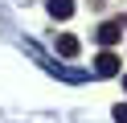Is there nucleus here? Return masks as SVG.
<instances>
[{"instance_id":"1","label":"nucleus","mask_w":127,"mask_h":123,"mask_svg":"<svg viewBox=\"0 0 127 123\" xmlns=\"http://www.w3.org/2000/svg\"><path fill=\"white\" fill-rule=\"evenodd\" d=\"M94 74H98V78H115L119 74V57L111 53V49H102V53L94 57Z\"/></svg>"},{"instance_id":"2","label":"nucleus","mask_w":127,"mask_h":123,"mask_svg":"<svg viewBox=\"0 0 127 123\" xmlns=\"http://www.w3.org/2000/svg\"><path fill=\"white\" fill-rule=\"evenodd\" d=\"M119 37H123V25H119V21H107V25H98V45H115V41Z\"/></svg>"},{"instance_id":"3","label":"nucleus","mask_w":127,"mask_h":123,"mask_svg":"<svg viewBox=\"0 0 127 123\" xmlns=\"http://www.w3.org/2000/svg\"><path fill=\"white\" fill-rule=\"evenodd\" d=\"M45 8H49V16H58V21L74 16V0H45Z\"/></svg>"},{"instance_id":"4","label":"nucleus","mask_w":127,"mask_h":123,"mask_svg":"<svg viewBox=\"0 0 127 123\" xmlns=\"http://www.w3.org/2000/svg\"><path fill=\"white\" fill-rule=\"evenodd\" d=\"M58 53H62V57H74V53H78V37L62 33V37H58Z\"/></svg>"},{"instance_id":"5","label":"nucleus","mask_w":127,"mask_h":123,"mask_svg":"<svg viewBox=\"0 0 127 123\" xmlns=\"http://www.w3.org/2000/svg\"><path fill=\"white\" fill-rule=\"evenodd\" d=\"M115 123H127V103H119V107H115Z\"/></svg>"},{"instance_id":"6","label":"nucleus","mask_w":127,"mask_h":123,"mask_svg":"<svg viewBox=\"0 0 127 123\" xmlns=\"http://www.w3.org/2000/svg\"><path fill=\"white\" fill-rule=\"evenodd\" d=\"M123 90H127V74H123Z\"/></svg>"}]
</instances>
